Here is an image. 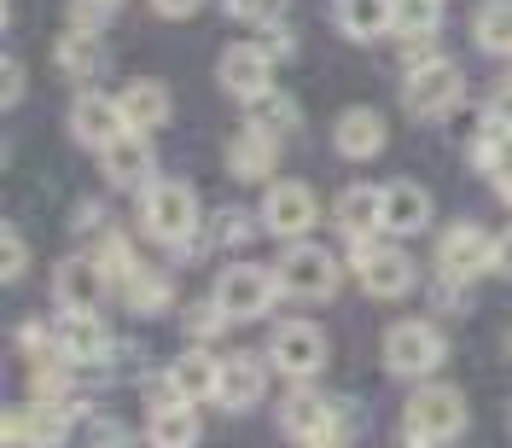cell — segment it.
<instances>
[{
  "label": "cell",
  "instance_id": "obj_8",
  "mask_svg": "<svg viewBox=\"0 0 512 448\" xmlns=\"http://www.w3.org/2000/svg\"><path fill=\"white\" fill-rule=\"evenodd\" d=\"M216 76H222V88L233 99H268L274 94V59L256 47V41H239V47H227L222 64H216Z\"/></svg>",
  "mask_w": 512,
  "mask_h": 448
},
{
  "label": "cell",
  "instance_id": "obj_34",
  "mask_svg": "<svg viewBox=\"0 0 512 448\" xmlns=\"http://www.w3.org/2000/svg\"><path fill=\"white\" fill-rule=\"evenodd\" d=\"M24 262H30V245L6 227V239H0V274H6V280H24Z\"/></svg>",
  "mask_w": 512,
  "mask_h": 448
},
{
  "label": "cell",
  "instance_id": "obj_1",
  "mask_svg": "<svg viewBox=\"0 0 512 448\" xmlns=\"http://www.w3.org/2000/svg\"><path fill=\"white\" fill-rule=\"evenodd\" d=\"M402 431L414 448H443L466 431V396L454 384H419L408 396V414H402Z\"/></svg>",
  "mask_w": 512,
  "mask_h": 448
},
{
  "label": "cell",
  "instance_id": "obj_26",
  "mask_svg": "<svg viewBox=\"0 0 512 448\" xmlns=\"http://www.w3.org/2000/svg\"><path fill=\"white\" fill-rule=\"evenodd\" d=\"M146 443L152 448H198V414H192V402H163L158 414L146 419Z\"/></svg>",
  "mask_w": 512,
  "mask_h": 448
},
{
  "label": "cell",
  "instance_id": "obj_40",
  "mask_svg": "<svg viewBox=\"0 0 512 448\" xmlns=\"http://www.w3.org/2000/svg\"><path fill=\"white\" fill-rule=\"evenodd\" d=\"M0 82H6V88H0V94H6V105H18V99H24V64H18V59H6Z\"/></svg>",
  "mask_w": 512,
  "mask_h": 448
},
{
  "label": "cell",
  "instance_id": "obj_38",
  "mask_svg": "<svg viewBox=\"0 0 512 448\" xmlns=\"http://www.w3.org/2000/svg\"><path fill=\"white\" fill-rule=\"evenodd\" d=\"M222 320H227V315L216 309V303H198V309H187V338H210Z\"/></svg>",
  "mask_w": 512,
  "mask_h": 448
},
{
  "label": "cell",
  "instance_id": "obj_39",
  "mask_svg": "<svg viewBox=\"0 0 512 448\" xmlns=\"http://www.w3.org/2000/svg\"><path fill=\"white\" fill-rule=\"evenodd\" d=\"M350 443V437H344V425H338V414L326 419V425H320L315 437H303V448H344Z\"/></svg>",
  "mask_w": 512,
  "mask_h": 448
},
{
  "label": "cell",
  "instance_id": "obj_11",
  "mask_svg": "<svg viewBox=\"0 0 512 448\" xmlns=\"http://www.w3.org/2000/svg\"><path fill=\"white\" fill-rule=\"evenodd\" d=\"M460 88H466V76H460L454 59L419 64V70H408V111L414 117H443L448 105L460 99Z\"/></svg>",
  "mask_w": 512,
  "mask_h": 448
},
{
  "label": "cell",
  "instance_id": "obj_23",
  "mask_svg": "<svg viewBox=\"0 0 512 448\" xmlns=\"http://www.w3.org/2000/svg\"><path fill=\"white\" fill-rule=\"evenodd\" d=\"M384 227L390 233H425L431 227V192L414 187V181L384 187Z\"/></svg>",
  "mask_w": 512,
  "mask_h": 448
},
{
  "label": "cell",
  "instance_id": "obj_44",
  "mask_svg": "<svg viewBox=\"0 0 512 448\" xmlns=\"http://www.w3.org/2000/svg\"><path fill=\"white\" fill-rule=\"evenodd\" d=\"M507 414H512V408H507ZM507 425H512V419H507Z\"/></svg>",
  "mask_w": 512,
  "mask_h": 448
},
{
  "label": "cell",
  "instance_id": "obj_2",
  "mask_svg": "<svg viewBox=\"0 0 512 448\" xmlns=\"http://www.w3.org/2000/svg\"><path fill=\"white\" fill-rule=\"evenodd\" d=\"M140 222L163 245H187V239H198L192 233L198 227V192L187 181H152V187L140 192Z\"/></svg>",
  "mask_w": 512,
  "mask_h": 448
},
{
  "label": "cell",
  "instance_id": "obj_41",
  "mask_svg": "<svg viewBox=\"0 0 512 448\" xmlns=\"http://www.w3.org/2000/svg\"><path fill=\"white\" fill-rule=\"evenodd\" d=\"M489 274H507L512 280V227L495 239V256H489Z\"/></svg>",
  "mask_w": 512,
  "mask_h": 448
},
{
  "label": "cell",
  "instance_id": "obj_16",
  "mask_svg": "<svg viewBox=\"0 0 512 448\" xmlns=\"http://www.w3.org/2000/svg\"><path fill=\"white\" fill-rule=\"evenodd\" d=\"M332 146L344 152V158H379L384 152V117L373 111V105H350L344 117H338V128H332Z\"/></svg>",
  "mask_w": 512,
  "mask_h": 448
},
{
  "label": "cell",
  "instance_id": "obj_27",
  "mask_svg": "<svg viewBox=\"0 0 512 448\" xmlns=\"http://www.w3.org/2000/svg\"><path fill=\"white\" fill-rule=\"evenodd\" d=\"M326 419H332V402H320L315 390H291L286 402H280V425H286L291 437H315Z\"/></svg>",
  "mask_w": 512,
  "mask_h": 448
},
{
  "label": "cell",
  "instance_id": "obj_21",
  "mask_svg": "<svg viewBox=\"0 0 512 448\" xmlns=\"http://www.w3.org/2000/svg\"><path fill=\"white\" fill-rule=\"evenodd\" d=\"M59 355L70 367H99L111 355V332L99 326V315H70L59 332Z\"/></svg>",
  "mask_w": 512,
  "mask_h": 448
},
{
  "label": "cell",
  "instance_id": "obj_32",
  "mask_svg": "<svg viewBox=\"0 0 512 448\" xmlns=\"http://www.w3.org/2000/svg\"><path fill=\"white\" fill-rule=\"evenodd\" d=\"M30 390H35V402H64V355H59V361H53V355H41V361H35Z\"/></svg>",
  "mask_w": 512,
  "mask_h": 448
},
{
  "label": "cell",
  "instance_id": "obj_37",
  "mask_svg": "<svg viewBox=\"0 0 512 448\" xmlns=\"http://www.w3.org/2000/svg\"><path fill=\"white\" fill-rule=\"evenodd\" d=\"M111 6H117V0H76V6H70V12H76V30H88V35H94L99 24L111 18Z\"/></svg>",
  "mask_w": 512,
  "mask_h": 448
},
{
  "label": "cell",
  "instance_id": "obj_36",
  "mask_svg": "<svg viewBox=\"0 0 512 448\" xmlns=\"http://www.w3.org/2000/svg\"><path fill=\"white\" fill-rule=\"evenodd\" d=\"M216 239H222V245L251 239V216H245V210H222V216H216Z\"/></svg>",
  "mask_w": 512,
  "mask_h": 448
},
{
  "label": "cell",
  "instance_id": "obj_19",
  "mask_svg": "<svg viewBox=\"0 0 512 448\" xmlns=\"http://www.w3.org/2000/svg\"><path fill=\"white\" fill-rule=\"evenodd\" d=\"M117 105H123V117H128V128L134 134H152V128H163L169 123V88L163 82H152V76H140V82H128L123 94H117Z\"/></svg>",
  "mask_w": 512,
  "mask_h": 448
},
{
  "label": "cell",
  "instance_id": "obj_4",
  "mask_svg": "<svg viewBox=\"0 0 512 448\" xmlns=\"http://www.w3.org/2000/svg\"><path fill=\"white\" fill-rule=\"evenodd\" d=\"M274 291H280V274L274 268H262V262H233L222 280H216V309L227 320H256L274 309Z\"/></svg>",
  "mask_w": 512,
  "mask_h": 448
},
{
  "label": "cell",
  "instance_id": "obj_31",
  "mask_svg": "<svg viewBox=\"0 0 512 448\" xmlns=\"http://www.w3.org/2000/svg\"><path fill=\"white\" fill-rule=\"evenodd\" d=\"M443 18V0H396V30L402 35H431Z\"/></svg>",
  "mask_w": 512,
  "mask_h": 448
},
{
  "label": "cell",
  "instance_id": "obj_7",
  "mask_svg": "<svg viewBox=\"0 0 512 448\" xmlns=\"http://www.w3.org/2000/svg\"><path fill=\"white\" fill-rule=\"evenodd\" d=\"M0 437L12 448H59L70 437V408L64 402H30V408H12Z\"/></svg>",
  "mask_w": 512,
  "mask_h": 448
},
{
  "label": "cell",
  "instance_id": "obj_5",
  "mask_svg": "<svg viewBox=\"0 0 512 448\" xmlns=\"http://www.w3.org/2000/svg\"><path fill=\"white\" fill-rule=\"evenodd\" d=\"M274 274H280V291L303 297V303H320V297H332V291H338V256L320 251V245H303V239H291Z\"/></svg>",
  "mask_w": 512,
  "mask_h": 448
},
{
  "label": "cell",
  "instance_id": "obj_12",
  "mask_svg": "<svg viewBox=\"0 0 512 448\" xmlns=\"http://www.w3.org/2000/svg\"><path fill=\"white\" fill-rule=\"evenodd\" d=\"M355 268H361V286L373 291V297H402V291H414V256L396 251V245H373V239H361Z\"/></svg>",
  "mask_w": 512,
  "mask_h": 448
},
{
  "label": "cell",
  "instance_id": "obj_33",
  "mask_svg": "<svg viewBox=\"0 0 512 448\" xmlns=\"http://www.w3.org/2000/svg\"><path fill=\"white\" fill-rule=\"evenodd\" d=\"M297 123V105H291V99H256V128H268V134H274V128H291Z\"/></svg>",
  "mask_w": 512,
  "mask_h": 448
},
{
  "label": "cell",
  "instance_id": "obj_35",
  "mask_svg": "<svg viewBox=\"0 0 512 448\" xmlns=\"http://www.w3.org/2000/svg\"><path fill=\"white\" fill-rule=\"evenodd\" d=\"M227 12L245 18V24H274L280 18V0H227Z\"/></svg>",
  "mask_w": 512,
  "mask_h": 448
},
{
  "label": "cell",
  "instance_id": "obj_43",
  "mask_svg": "<svg viewBox=\"0 0 512 448\" xmlns=\"http://www.w3.org/2000/svg\"><path fill=\"white\" fill-rule=\"evenodd\" d=\"M152 6H158L163 18H192V12H198L204 0H152Z\"/></svg>",
  "mask_w": 512,
  "mask_h": 448
},
{
  "label": "cell",
  "instance_id": "obj_22",
  "mask_svg": "<svg viewBox=\"0 0 512 448\" xmlns=\"http://www.w3.org/2000/svg\"><path fill=\"white\" fill-rule=\"evenodd\" d=\"M332 216H338V227L361 245V239H373V233L384 227V192L379 187H350L338 204H332Z\"/></svg>",
  "mask_w": 512,
  "mask_h": 448
},
{
  "label": "cell",
  "instance_id": "obj_14",
  "mask_svg": "<svg viewBox=\"0 0 512 448\" xmlns=\"http://www.w3.org/2000/svg\"><path fill=\"white\" fill-rule=\"evenodd\" d=\"M70 134L82 140V146H94V152H105L117 134H128V117L117 99L105 94H76V105H70Z\"/></svg>",
  "mask_w": 512,
  "mask_h": 448
},
{
  "label": "cell",
  "instance_id": "obj_13",
  "mask_svg": "<svg viewBox=\"0 0 512 448\" xmlns=\"http://www.w3.org/2000/svg\"><path fill=\"white\" fill-rule=\"evenodd\" d=\"M262 227L280 233V239H303L315 227V192L303 181H274L268 198H262Z\"/></svg>",
  "mask_w": 512,
  "mask_h": 448
},
{
  "label": "cell",
  "instance_id": "obj_24",
  "mask_svg": "<svg viewBox=\"0 0 512 448\" xmlns=\"http://www.w3.org/2000/svg\"><path fill=\"white\" fill-rule=\"evenodd\" d=\"M478 163H483V175L495 181V192L512 204V123L507 117H489V128L478 140Z\"/></svg>",
  "mask_w": 512,
  "mask_h": 448
},
{
  "label": "cell",
  "instance_id": "obj_20",
  "mask_svg": "<svg viewBox=\"0 0 512 448\" xmlns=\"http://www.w3.org/2000/svg\"><path fill=\"white\" fill-rule=\"evenodd\" d=\"M227 169L239 175V181H268L274 175V134L268 128H239L233 140H227Z\"/></svg>",
  "mask_w": 512,
  "mask_h": 448
},
{
  "label": "cell",
  "instance_id": "obj_18",
  "mask_svg": "<svg viewBox=\"0 0 512 448\" xmlns=\"http://www.w3.org/2000/svg\"><path fill=\"white\" fill-rule=\"evenodd\" d=\"M262 390H268V361H262V355H227L222 361V390H216L227 408H233V414H239V408H256Z\"/></svg>",
  "mask_w": 512,
  "mask_h": 448
},
{
  "label": "cell",
  "instance_id": "obj_15",
  "mask_svg": "<svg viewBox=\"0 0 512 448\" xmlns=\"http://www.w3.org/2000/svg\"><path fill=\"white\" fill-rule=\"evenodd\" d=\"M99 163H105V181L111 187H146L152 181V140L146 134H117L105 152H99Z\"/></svg>",
  "mask_w": 512,
  "mask_h": 448
},
{
  "label": "cell",
  "instance_id": "obj_28",
  "mask_svg": "<svg viewBox=\"0 0 512 448\" xmlns=\"http://www.w3.org/2000/svg\"><path fill=\"white\" fill-rule=\"evenodd\" d=\"M483 53H512V0H483L478 18H472Z\"/></svg>",
  "mask_w": 512,
  "mask_h": 448
},
{
  "label": "cell",
  "instance_id": "obj_6",
  "mask_svg": "<svg viewBox=\"0 0 512 448\" xmlns=\"http://www.w3.org/2000/svg\"><path fill=\"white\" fill-rule=\"evenodd\" d=\"M105 268H99V256H70L53 268V297H59L64 315H99V303H105Z\"/></svg>",
  "mask_w": 512,
  "mask_h": 448
},
{
  "label": "cell",
  "instance_id": "obj_42",
  "mask_svg": "<svg viewBox=\"0 0 512 448\" xmlns=\"http://www.w3.org/2000/svg\"><path fill=\"white\" fill-rule=\"evenodd\" d=\"M262 53L268 59H291V30H268L262 35Z\"/></svg>",
  "mask_w": 512,
  "mask_h": 448
},
{
  "label": "cell",
  "instance_id": "obj_25",
  "mask_svg": "<svg viewBox=\"0 0 512 448\" xmlns=\"http://www.w3.org/2000/svg\"><path fill=\"white\" fill-rule=\"evenodd\" d=\"M338 30L350 41H379L396 30V0H338Z\"/></svg>",
  "mask_w": 512,
  "mask_h": 448
},
{
  "label": "cell",
  "instance_id": "obj_10",
  "mask_svg": "<svg viewBox=\"0 0 512 448\" xmlns=\"http://www.w3.org/2000/svg\"><path fill=\"white\" fill-rule=\"evenodd\" d=\"M489 256H495V239H489L478 222H460V227H448L443 245H437V274L466 286L472 274H483V268H489Z\"/></svg>",
  "mask_w": 512,
  "mask_h": 448
},
{
  "label": "cell",
  "instance_id": "obj_30",
  "mask_svg": "<svg viewBox=\"0 0 512 448\" xmlns=\"http://www.w3.org/2000/svg\"><path fill=\"white\" fill-rule=\"evenodd\" d=\"M123 291H128V309H140V315L169 309V274H163V268H134L123 280Z\"/></svg>",
  "mask_w": 512,
  "mask_h": 448
},
{
  "label": "cell",
  "instance_id": "obj_29",
  "mask_svg": "<svg viewBox=\"0 0 512 448\" xmlns=\"http://www.w3.org/2000/svg\"><path fill=\"white\" fill-rule=\"evenodd\" d=\"M59 64H64V76H76V82L99 76V64H105V47H99V35L70 30V35L59 41Z\"/></svg>",
  "mask_w": 512,
  "mask_h": 448
},
{
  "label": "cell",
  "instance_id": "obj_17",
  "mask_svg": "<svg viewBox=\"0 0 512 448\" xmlns=\"http://www.w3.org/2000/svg\"><path fill=\"white\" fill-rule=\"evenodd\" d=\"M222 390V361L216 355H204V350H187L175 367H169V396L175 402H204V396H216Z\"/></svg>",
  "mask_w": 512,
  "mask_h": 448
},
{
  "label": "cell",
  "instance_id": "obj_3",
  "mask_svg": "<svg viewBox=\"0 0 512 448\" xmlns=\"http://www.w3.org/2000/svg\"><path fill=\"white\" fill-rule=\"evenodd\" d=\"M443 355H448V344L431 320H396L384 332V367L402 373V379H431L443 367Z\"/></svg>",
  "mask_w": 512,
  "mask_h": 448
},
{
  "label": "cell",
  "instance_id": "obj_9",
  "mask_svg": "<svg viewBox=\"0 0 512 448\" xmlns=\"http://www.w3.org/2000/svg\"><path fill=\"white\" fill-rule=\"evenodd\" d=\"M268 361H274L286 379H315L320 361H326V338H320V326H309V320H286V326L274 332V344H268Z\"/></svg>",
  "mask_w": 512,
  "mask_h": 448
}]
</instances>
